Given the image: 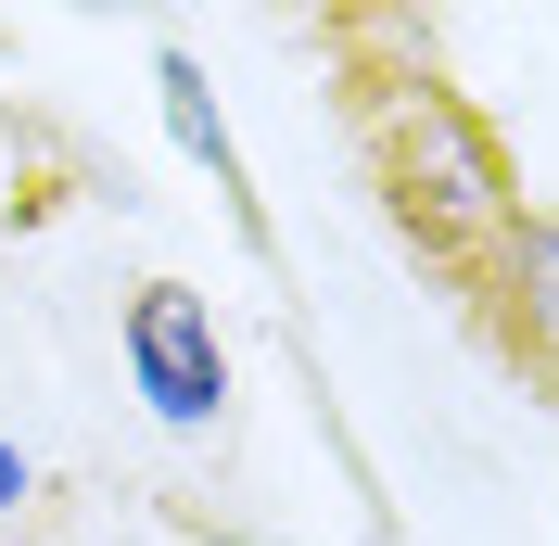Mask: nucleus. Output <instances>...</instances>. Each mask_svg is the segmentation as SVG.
I'll return each instance as SVG.
<instances>
[{"label": "nucleus", "instance_id": "obj_1", "mask_svg": "<svg viewBox=\"0 0 559 546\" xmlns=\"http://www.w3.org/2000/svg\"><path fill=\"white\" fill-rule=\"evenodd\" d=\"M356 140H369V178H382L394 229H407L471 306H496V293L522 280V254H534L496 128L457 103L432 64H356Z\"/></svg>", "mask_w": 559, "mask_h": 546}, {"label": "nucleus", "instance_id": "obj_4", "mask_svg": "<svg viewBox=\"0 0 559 546\" xmlns=\"http://www.w3.org/2000/svg\"><path fill=\"white\" fill-rule=\"evenodd\" d=\"M13 496H26V458H13V444H0V509H13Z\"/></svg>", "mask_w": 559, "mask_h": 546}, {"label": "nucleus", "instance_id": "obj_3", "mask_svg": "<svg viewBox=\"0 0 559 546\" xmlns=\"http://www.w3.org/2000/svg\"><path fill=\"white\" fill-rule=\"evenodd\" d=\"M153 90H166V128L191 140V153L216 166V191H229L242 166H229V128H216V103H204V64H191V51H166V64H153Z\"/></svg>", "mask_w": 559, "mask_h": 546}, {"label": "nucleus", "instance_id": "obj_2", "mask_svg": "<svg viewBox=\"0 0 559 546\" xmlns=\"http://www.w3.org/2000/svg\"><path fill=\"white\" fill-rule=\"evenodd\" d=\"M128 369L140 394H153V419H216V394H229V356H216V318L191 280H140L128 293Z\"/></svg>", "mask_w": 559, "mask_h": 546}]
</instances>
